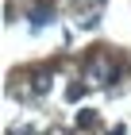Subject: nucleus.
<instances>
[{"label":"nucleus","instance_id":"obj_1","mask_svg":"<svg viewBox=\"0 0 131 135\" xmlns=\"http://www.w3.org/2000/svg\"><path fill=\"white\" fill-rule=\"evenodd\" d=\"M77 124H81V127H96V116L85 112V116H77Z\"/></svg>","mask_w":131,"mask_h":135}]
</instances>
